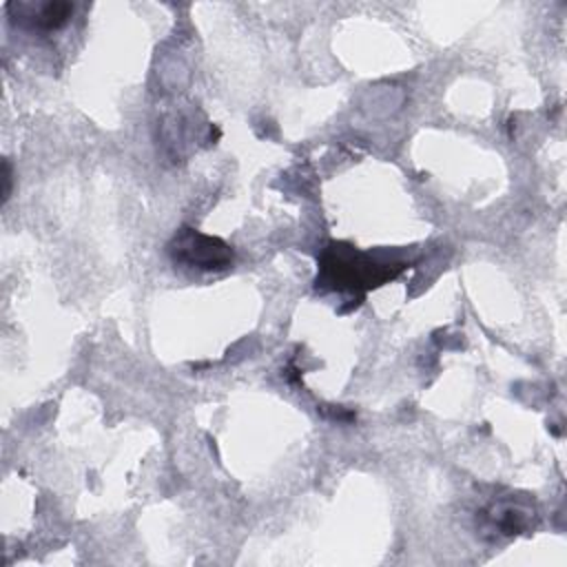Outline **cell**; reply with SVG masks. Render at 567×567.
I'll list each match as a JSON object with an SVG mask.
<instances>
[{"label":"cell","mask_w":567,"mask_h":567,"mask_svg":"<svg viewBox=\"0 0 567 567\" xmlns=\"http://www.w3.org/2000/svg\"><path fill=\"white\" fill-rule=\"evenodd\" d=\"M73 9H75L73 2H58V0L7 4L11 22L20 29L35 31V33H51L62 29L71 20Z\"/></svg>","instance_id":"cell-4"},{"label":"cell","mask_w":567,"mask_h":567,"mask_svg":"<svg viewBox=\"0 0 567 567\" xmlns=\"http://www.w3.org/2000/svg\"><path fill=\"white\" fill-rule=\"evenodd\" d=\"M2 179H4V190H2V202L9 199L11 195V164L4 159V173H2Z\"/></svg>","instance_id":"cell-5"},{"label":"cell","mask_w":567,"mask_h":567,"mask_svg":"<svg viewBox=\"0 0 567 567\" xmlns=\"http://www.w3.org/2000/svg\"><path fill=\"white\" fill-rule=\"evenodd\" d=\"M534 507L518 498H503L489 503L478 512V529L487 538H512L532 527Z\"/></svg>","instance_id":"cell-3"},{"label":"cell","mask_w":567,"mask_h":567,"mask_svg":"<svg viewBox=\"0 0 567 567\" xmlns=\"http://www.w3.org/2000/svg\"><path fill=\"white\" fill-rule=\"evenodd\" d=\"M173 264L195 270H224L233 264V248L219 237L204 235L190 226H182L168 241Z\"/></svg>","instance_id":"cell-2"},{"label":"cell","mask_w":567,"mask_h":567,"mask_svg":"<svg viewBox=\"0 0 567 567\" xmlns=\"http://www.w3.org/2000/svg\"><path fill=\"white\" fill-rule=\"evenodd\" d=\"M403 266L377 264L370 255L348 246L328 244L319 259L317 288L337 292H365L396 277Z\"/></svg>","instance_id":"cell-1"}]
</instances>
